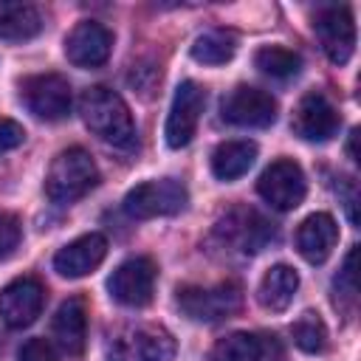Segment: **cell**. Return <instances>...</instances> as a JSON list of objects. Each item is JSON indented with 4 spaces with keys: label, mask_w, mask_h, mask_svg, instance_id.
Listing matches in <instances>:
<instances>
[{
    "label": "cell",
    "mask_w": 361,
    "mask_h": 361,
    "mask_svg": "<svg viewBox=\"0 0 361 361\" xmlns=\"http://www.w3.org/2000/svg\"><path fill=\"white\" fill-rule=\"evenodd\" d=\"M79 113H82V121L87 124V130L93 135H99L102 141L121 147V149H130L135 144V124H133L130 107L124 104V99L116 90H110L104 85L87 87L79 99Z\"/></svg>",
    "instance_id": "obj_1"
},
{
    "label": "cell",
    "mask_w": 361,
    "mask_h": 361,
    "mask_svg": "<svg viewBox=\"0 0 361 361\" xmlns=\"http://www.w3.org/2000/svg\"><path fill=\"white\" fill-rule=\"evenodd\" d=\"M96 183H99V169L90 152L82 147H71L51 161L45 175V195L54 203H73L85 197Z\"/></svg>",
    "instance_id": "obj_2"
},
{
    "label": "cell",
    "mask_w": 361,
    "mask_h": 361,
    "mask_svg": "<svg viewBox=\"0 0 361 361\" xmlns=\"http://www.w3.org/2000/svg\"><path fill=\"white\" fill-rule=\"evenodd\" d=\"M186 186L175 178H158L144 180L133 186L124 195V214L133 220H152V217H169L178 214L186 206Z\"/></svg>",
    "instance_id": "obj_3"
},
{
    "label": "cell",
    "mask_w": 361,
    "mask_h": 361,
    "mask_svg": "<svg viewBox=\"0 0 361 361\" xmlns=\"http://www.w3.org/2000/svg\"><path fill=\"white\" fill-rule=\"evenodd\" d=\"M175 302L192 322H220L240 310L243 293L234 282H220L214 288L183 285V288H178Z\"/></svg>",
    "instance_id": "obj_4"
},
{
    "label": "cell",
    "mask_w": 361,
    "mask_h": 361,
    "mask_svg": "<svg viewBox=\"0 0 361 361\" xmlns=\"http://www.w3.org/2000/svg\"><path fill=\"white\" fill-rule=\"evenodd\" d=\"M23 104L45 121H59L71 113V85L59 73H37L20 82Z\"/></svg>",
    "instance_id": "obj_5"
},
{
    "label": "cell",
    "mask_w": 361,
    "mask_h": 361,
    "mask_svg": "<svg viewBox=\"0 0 361 361\" xmlns=\"http://www.w3.org/2000/svg\"><path fill=\"white\" fill-rule=\"evenodd\" d=\"M257 192L268 206H274L279 212H290L305 200L307 180L296 161L279 158L271 166H265V172L257 180Z\"/></svg>",
    "instance_id": "obj_6"
},
{
    "label": "cell",
    "mask_w": 361,
    "mask_h": 361,
    "mask_svg": "<svg viewBox=\"0 0 361 361\" xmlns=\"http://www.w3.org/2000/svg\"><path fill=\"white\" fill-rule=\"evenodd\" d=\"M175 338L164 327H133L110 341V361H172Z\"/></svg>",
    "instance_id": "obj_7"
},
{
    "label": "cell",
    "mask_w": 361,
    "mask_h": 361,
    "mask_svg": "<svg viewBox=\"0 0 361 361\" xmlns=\"http://www.w3.org/2000/svg\"><path fill=\"white\" fill-rule=\"evenodd\" d=\"M155 276H158V268L149 257H130L110 274L107 290L124 307H144L152 299Z\"/></svg>",
    "instance_id": "obj_8"
},
{
    "label": "cell",
    "mask_w": 361,
    "mask_h": 361,
    "mask_svg": "<svg viewBox=\"0 0 361 361\" xmlns=\"http://www.w3.org/2000/svg\"><path fill=\"white\" fill-rule=\"evenodd\" d=\"M203 104H206V90H203L197 82L186 79V82H180V85L175 87L172 107H169L166 127H164L166 144H169L172 149H180V147H186V144L195 138V130H197Z\"/></svg>",
    "instance_id": "obj_9"
},
{
    "label": "cell",
    "mask_w": 361,
    "mask_h": 361,
    "mask_svg": "<svg viewBox=\"0 0 361 361\" xmlns=\"http://www.w3.org/2000/svg\"><path fill=\"white\" fill-rule=\"evenodd\" d=\"M313 31L322 42V51L333 65L350 62L355 51V23L350 6H327L313 17Z\"/></svg>",
    "instance_id": "obj_10"
},
{
    "label": "cell",
    "mask_w": 361,
    "mask_h": 361,
    "mask_svg": "<svg viewBox=\"0 0 361 361\" xmlns=\"http://www.w3.org/2000/svg\"><path fill=\"white\" fill-rule=\"evenodd\" d=\"M223 121L234 127H268L276 121V102L271 93L251 87V85H237L220 104Z\"/></svg>",
    "instance_id": "obj_11"
},
{
    "label": "cell",
    "mask_w": 361,
    "mask_h": 361,
    "mask_svg": "<svg viewBox=\"0 0 361 361\" xmlns=\"http://www.w3.org/2000/svg\"><path fill=\"white\" fill-rule=\"evenodd\" d=\"M42 302H45V288L39 285V279L20 276L0 290V319L11 330H23L37 322V316L42 313Z\"/></svg>",
    "instance_id": "obj_12"
},
{
    "label": "cell",
    "mask_w": 361,
    "mask_h": 361,
    "mask_svg": "<svg viewBox=\"0 0 361 361\" xmlns=\"http://www.w3.org/2000/svg\"><path fill=\"white\" fill-rule=\"evenodd\" d=\"M113 48V34L96 20H82L65 37V56L76 68H99L107 62Z\"/></svg>",
    "instance_id": "obj_13"
},
{
    "label": "cell",
    "mask_w": 361,
    "mask_h": 361,
    "mask_svg": "<svg viewBox=\"0 0 361 361\" xmlns=\"http://www.w3.org/2000/svg\"><path fill=\"white\" fill-rule=\"evenodd\" d=\"M293 133L305 141H330L338 133V113L322 90H307L293 113Z\"/></svg>",
    "instance_id": "obj_14"
},
{
    "label": "cell",
    "mask_w": 361,
    "mask_h": 361,
    "mask_svg": "<svg viewBox=\"0 0 361 361\" xmlns=\"http://www.w3.org/2000/svg\"><path fill=\"white\" fill-rule=\"evenodd\" d=\"M104 257H107V240H104V234L90 231V234H82V237H76L73 243H68V245H62L56 251L54 271L59 276H65V279H79V276L93 274L102 265Z\"/></svg>",
    "instance_id": "obj_15"
},
{
    "label": "cell",
    "mask_w": 361,
    "mask_h": 361,
    "mask_svg": "<svg viewBox=\"0 0 361 361\" xmlns=\"http://www.w3.org/2000/svg\"><path fill=\"white\" fill-rule=\"evenodd\" d=\"M336 243H338V226L327 212L307 214L296 228V251L310 265H322L333 254Z\"/></svg>",
    "instance_id": "obj_16"
},
{
    "label": "cell",
    "mask_w": 361,
    "mask_h": 361,
    "mask_svg": "<svg viewBox=\"0 0 361 361\" xmlns=\"http://www.w3.org/2000/svg\"><path fill=\"white\" fill-rule=\"evenodd\" d=\"M51 333H54L56 344L62 347V353L82 355L85 341H87V307H85L82 296H71L56 307Z\"/></svg>",
    "instance_id": "obj_17"
},
{
    "label": "cell",
    "mask_w": 361,
    "mask_h": 361,
    "mask_svg": "<svg viewBox=\"0 0 361 361\" xmlns=\"http://www.w3.org/2000/svg\"><path fill=\"white\" fill-rule=\"evenodd\" d=\"M296 290H299V274H296L290 265L279 262V265H271V268L265 271V276L259 279L257 299H259V305H262L265 310L279 313V310H285V307L293 302Z\"/></svg>",
    "instance_id": "obj_18"
},
{
    "label": "cell",
    "mask_w": 361,
    "mask_h": 361,
    "mask_svg": "<svg viewBox=\"0 0 361 361\" xmlns=\"http://www.w3.org/2000/svg\"><path fill=\"white\" fill-rule=\"evenodd\" d=\"M257 158L254 141H223L212 152V172L217 180H237L243 178Z\"/></svg>",
    "instance_id": "obj_19"
},
{
    "label": "cell",
    "mask_w": 361,
    "mask_h": 361,
    "mask_svg": "<svg viewBox=\"0 0 361 361\" xmlns=\"http://www.w3.org/2000/svg\"><path fill=\"white\" fill-rule=\"evenodd\" d=\"M42 31V17L31 3L0 0V39L23 42Z\"/></svg>",
    "instance_id": "obj_20"
},
{
    "label": "cell",
    "mask_w": 361,
    "mask_h": 361,
    "mask_svg": "<svg viewBox=\"0 0 361 361\" xmlns=\"http://www.w3.org/2000/svg\"><path fill=\"white\" fill-rule=\"evenodd\" d=\"M226 231L234 237V243L240 245V251L245 254H257L271 237H274V228L254 212H243V214H234L228 217L226 223Z\"/></svg>",
    "instance_id": "obj_21"
},
{
    "label": "cell",
    "mask_w": 361,
    "mask_h": 361,
    "mask_svg": "<svg viewBox=\"0 0 361 361\" xmlns=\"http://www.w3.org/2000/svg\"><path fill=\"white\" fill-rule=\"evenodd\" d=\"M237 54V37L223 28H212L195 37L192 42V59L200 65H226Z\"/></svg>",
    "instance_id": "obj_22"
},
{
    "label": "cell",
    "mask_w": 361,
    "mask_h": 361,
    "mask_svg": "<svg viewBox=\"0 0 361 361\" xmlns=\"http://www.w3.org/2000/svg\"><path fill=\"white\" fill-rule=\"evenodd\" d=\"M262 358V341L254 333L237 330L214 341L209 350V361H259Z\"/></svg>",
    "instance_id": "obj_23"
},
{
    "label": "cell",
    "mask_w": 361,
    "mask_h": 361,
    "mask_svg": "<svg viewBox=\"0 0 361 361\" xmlns=\"http://www.w3.org/2000/svg\"><path fill=\"white\" fill-rule=\"evenodd\" d=\"M254 68L271 79H290L302 71V56L282 45H265L254 54Z\"/></svg>",
    "instance_id": "obj_24"
},
{
    "label": "cell",
    "mask_w": 361,
    "mask_h": 361,
    "mask_svg": "<svg viewBox=\"0 0 361 361\" xmlns=\"http://www.w3.org/2000/svg\"><path fill=\"white\" fill-rule=\"evenodd\" d=\"M293 344L302 353H322L327 347V327L316 310H305L293 324H290Z\"/></svg>",
    "instance_id": "obj_25"
},
{
    "label": "cell",
    "mask_w": 361,
    "mask_h": 361,
    "mask_svg": "<svg viewBox=\"0 0 361 361\" xmlns=\"http://www.w3.org/2000/svg\"><path fill=\"white\" fill-rule=\"evenodd\" d=\"M355 259H358V248H350V254H347V259H344V265H341V271L336 274V296L338 299H347V305L353 307L355 305V290H358V285H355Z\"/></svg>",
    "instance_id": "obj_26"
},
{
    "label": "cell",
    "mask_w": 361,
    "mask_h": 361,
    "mask_svg": "<svg viewBox=\"0 0 361 361\" xmlns=\"http://www.w3.org/2000/svg\"><path fill=\"white\" fill-rule=\"evenodd\" d=\"M20 237H23L20 220L8 212H0V259H6L20 245Z\"/></svg>",
    "instance_id": "obj_27"
},
{
    "label": "cell",
    "mask_w": 361,
    "mask_h": 361,
    "mask_svg": "<svg viewBox=\"0 0 361 361\" xmlns=\"http://www.w3.org/2000/svg\"><path fill=\"white\" fill-rule=\"evenodd\" d=\"M17 361H56V353L45 338H28L17 353Z\"/></svg>",
    "instance_id": "obj_28"
},
{
    "label": "cell",
    "mask_w": 361,
    "mask_h": 361,
    "mask_svg": "<svg viewBox=\"0 0 361 361\" xmlns=\"http://www.w3.org/2000/svg\"><path fill=\"white\" fill-rule=\"evenodd\" d=\"M23 138H25V130H23L20 121H14V118H0V155L8 152V149H14V147H20Z\"/></svg>",
    "instance_id": "obj_29"
},
{
    "label": "cell",
    "mask_w": 361,
    "mask_h": 361,
    "mask_svg": "<svg viewBox=\"0 0 361 361\" xmlns=\"http://www.w3.org/2000/svg\"><path fill=\"white\" fill-rule=\"evenodd\" d=\"M355 141H358V127L350 133V144H347V152H350V158H353V161H358V152H355Z\"/></svg>",
    "instance_id": "obj_30"
}]
</instances>
